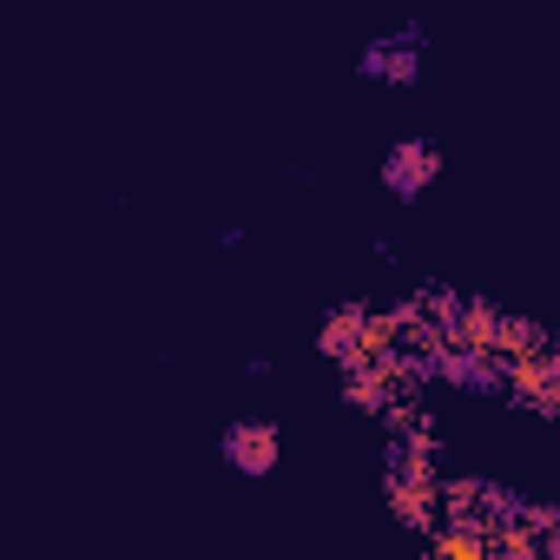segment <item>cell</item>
Instances as JSON below:
<instances>
[{
	"label": "cell",
	"instance_id": "7",
	"mask_svg": "<svg viewBox=\"0 0 560 560\" xmlns=\"http://www.w3.org/2000/svg\"><path fill=\"white\" fill-rule=\"evenodd\" d=\"M455 337H462V350H488V357H494L501 317H494L488 304H475V311H462V317H455Z\"/></svg>",
	"mask_w": 560,
	"mask_h": 560
},
{
	"label": "cell",
	"instance_id": "2",
	"mask_svg": "<svg viewBox=\"0 0 560 560\" xmlns=\"http://www.w3.org/2000/svg\"><path fill=\"white\" fill-rule=\"evenodd\" d=\"M277 448H284V435H277L270 422H231L224 442H218V455H224L237 475H270V468H277Z\"/></svg>",
	"mask_w": 560,
	"mask_h": 560
},
{
	"label": "cell",
	"instance_id": "4",
	"mask_svg": "<svg viewBox=\"0 0 560 560\" xmlns=\"http://www.w3.org/2000/svg\"><path fill=\"white\" fill-rule=\"evenodd\" d=\"M357 73H363V80H383V86H409V80L422 73V54H416L409 40H370V47L357 54Z\"/></svg>",
	"mask_w": 560,
	"mask_h": 560
},
{
	"label": "cell",
	"instance_id": "3",
	"mask_svg": "<svg viewBox=\"0 0 560 560\" xmlns=\"http://www.w3.org/2000/svg\"><path fill=\"white\" fill-rule=\"evenodd\" d=\"M508 383H514V396H521V402H534V409L560 416V357H540V350L508 357Z\"/></svg>",
	"mask_w": 560,
	"mask_h": 560
},
{
	"label": "cell",
	"instance_id": "9",
	"mask_svg": "<svg viewBox=\"0 0 560 560\" xmlns=\"http://www.w3.org/2000/svg\"><path fill=\"white\" fill-rule=\"evenodd\" d=\"M350 402H357V409H389V383L357 370V376H350Z\"/></svg>",
	"mask_w": 560,
	"mask_h": 560
},
{
	"label": "cell",
	"instance_id": "1",
	"mask_svg": "<svg viewBox=\"0 0 560 560\" xmlns=\"http://www.w3.org/2000/svg\"><path fill=\"white\" fill-rule=\"evenodd\" d=\"M435 178H442V152H435L429 139H402V145H389V159H383V185H389L402 205H416Z\"/></svg>",
	"mask_w": 560,
	"mask_h": 560
},
{
	"label": "cell",
	"instance_id": "5",
	"mask_svg": "<svg viewBox=\"0 0 560 560\" xmlns=\"http://www.w3.org/2000/svg\"><path fill=\"white\" fill-rule=\"evenodd\" d=\"M324 357H337V363H370V311H343V317H330L324 324Z\"/></svg>",
	"mask_w": 560,
	"mask_h": 560
},
{
	"label": "cell",
	"instance_id": "8",
	"mask_svg": "<svg viewBox=\"0 0 560 560\" xmlns=\"http://www.w3.org/2000/svg\"><path fill=\"white\" fill-rule=\"evenodd\" d=\"M429 547L435 553H488V534H475V527H442V534H429Z\"/></svg>",
	"mask_w": 560,
	"mask_h": 560
},
{
	"label": "cell",
	"instance_id": "6",
	"mask_svg": "<svg viewBox=\"0 0 560 560\" xmlns=\"http://www.w3.org/2000/svg\"><path fill=\"white\" fill-rule=\"evenodd\" d=\"M389 501L402 527H429L435 521V475H389Z\"/></svg>",
	"mask_w": 560,
	"mask_h": 560
}]
</instances>
